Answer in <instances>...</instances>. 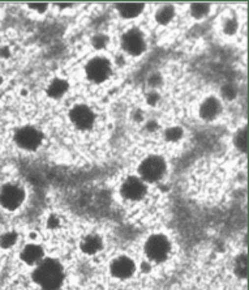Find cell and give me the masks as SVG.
<instances>
[{"label": "cell", "mask_w": 249, "mask_h": 290, "mask_svg": "<svg viewBox=\"0 0 249 290\" xmlns=\"http://www.w3.org/2000/svg\"><path fill=\"white\" fill-rule=\"evenodd\" d=\"M234 272L239 279H247V276H248V258H247L246 254L239 255L235 259Z\"/></svg>", "instance_id": "21"}, {"label": "cell", "mask_w": 249, "mask_h": 290, "mask_svg": "<svg viewBox=\"0 0 249 290\" xmlns=\"http://www.w3.org/2000/svg\"><path fill=\"white\" fill-rule=\"evenodd\" d=\"M0 85H1V79H0Z\"/></svg>", "instance_id": "29"}, {"label": "cell", "mask_w": 249, "mask_h": 290, "mask_svg": "<svg viewBox=\"0 0 249 290\" xmlns=\"http://www.w3.org/2000/svg\"><path fill=\"white\" fill-rule=\"evenodd\" d=\"M145 101H146V105L150 107H157L162 101V97H161V93L159 90H149L146 93V97H145Z\"/></svg>", "instance_id": "24"}, {"label": "cell", "mask_w": 249, "mask_h": 290, "mask_svg": "<svg viewBox=\"0 0 249 290\" xmlns=\"http://www.w3.org/2000/svg\"><path fill=\"white\" fill-rule=\"evenodd\" d=\"M110 272L113 277L119 280H127L132 277L136 272V263L128 256H119L112 260L110 265Z\"/></svg>", "instance_id": "11"}, {"label": "cell", "mask_w": 249, "mask_h": 290, "mask_svg": "<svg viewBox=\"0 0 249 290\" xmlns=\"http://www.w3.org/2000/svg\"><path fill=\"white\" fill-rule=\"evenodd\" d=\"M69 89H71L69 81L64 77L56 76L49 81V84L46 87V96L50 99L57 101V99L64 98L68 94Z\"/></svg>", "instance_id": "14"}, {"label": "cell", "mask_w": 249, "mask_h": 290, "mask_svg": "<svg viewBox=\"0 0 249 290\" xmlns=\"http://www.w3.org/2000/svg\"><path fill=\"white\" fill-rule=\"evenodd\" d=\"M224 113V102L218 94H209L201 99L197 107V116L202 123L217 122Z\"/></svg>", "instance_id": "7"}, {"label": "cell", "mask_w": 249, "mask_h": 290, "mask_svg": "<svg viewBox=\"0 0 249 290\" xmlns=\"http://www.w3.org/2000/svg\"><path fill=\"white\" fill-rule=\"evenodd\" d=\"M110 42H111V38L106 33H95L94 35L90 37V46L98 54L105 51L109 47Z\"/></svg>", "instance_id": "20"}, {"label": "cell", "mask_w": 249, "mask_h": 290, "mask_svg": "<svg viewBox=\"0 0 249 290\" xmlns=\"http://www.w3.org/2000/svg\"><path fill=\"white\" fill-rule=\"evenodd\" d=\"M59 225H60L59 217L57 216H50L49 220H47V228H50V229H56Z\"/></svg>", "instance_id": "28"}, {"label": "cell", "mask_w": 249, "mask_h": 290, "mask_svg": "<svg viewBox=\"0 0 249 290\" xmlns=\"http://www.w3.org/2000/svg\"><path fill=\"white\" fill-rule=\"evenodd\" d=\"M162 76L159 73L154 72L153 75L149 76L147 79V87H149V90H159V87L162 84Z\"/></svg>", "instance_id": "26"}, {"label": "cell", "mask_w": 249, "mask_h": 290, "mask_svg": "<svg viewBox=\"0 0 249 290\" xmlns=\"http://www.w3.org/2000/svg\"><path fill=\"white\" fill-rule=\"evenodd\" d=\"M145 255L150 261L154 263H162L168 258L171 252L170 239L163 234H154L147 238L143 246Z\"/></svg>", "instance_id": "6"}, {"label": "cell", "mask_w": 249, "mask_h": 290, "mask_svg": "<svg viewBox=\"0 0 249 290\" xmlns=\"http://www.w3.org/2000/svg\"><path fill=\"white\" fill-rule=\"evenodd\" d=\"M176 16H178V9L174 4L165 3L155 8L154 13H153V20H154L155 25L166 28L174 23Z\"/></svg>", "instance_id": "13"}, {"label": "cell", "mask_w": 249, "mask_h": 290, "mask_svg": "<svg viewBox=\"0 0 249 290\" xmlns=\"http://www.w3.org/2000/svg\"><path fill=\"white\" fill-rule=\"evenodd\" d=\"M28 7L30 8L31 11L37 12V13H46V12L49 11L50 4H47V3H31V4H28Z\"/></svg>", "instance_id": "27"}, {"label": "cell", "mask_w": 249, "mask_h": 290, "mask_svg": "<svg viewBox=\"0 0 249 290\" xmlns=\"http://www.w3.org/2000/svg\"><path fill=\"white\" fill-rule=\"evenodd\" d=\"M103 247L102 238L97 234H89L86 237L83 238V241L80 243V248L83 254L86 255H95L98 254Z\"/></svg>", "instance_id": "16"}, {"label": "cell", "mask_w": 249, "mask_h": 290, "mask_svg": "<svg viewBox=\"0 0 249 290\" xmlns=\"http://www.w3.org/2000/svg\"><path fill=\"white\" fill-rule=\"evenodd\" d=\"M121 53L129 58H140L147 50V35L138 27L127 28L119 37Z\"/></svg>", "instance_id": "3"}, {"label": "cell", "mask_w": 249, "mask_h": 290, "mask_svg": "<svg viewBox=\"0 0 249 290\" xmlns=\"http://www.w3.org/2000/svg\"><path fill=\"white\" fill-rule=\"evenodd\" d=\"M25 191L19 184H5L0 190V205L8 210L17 209L24 203Z\"/></svg>", "instance_id": "9"}, {"label": "cell", "mask_w": 249, "mask_h": 290, "mask_svg": "<svg viewBox=\"0 0 249 290\" xmlns=\"http://www.w3.org/2000/svg\"><path fill=\"white\" fill-rule=\"evenodd\" d=\"M15 143L24 150H37L43 143V132L35 126H23L15 132Z\"/></svg>", "instance_id": "8"}, {"label": "cell", "mask_w": 249, "mask_h": 290, "mask_svg": "<svg viewBox=\"0 0 249 290\" xmlns=\"http://www.w3.org/2000/svg\"><path fill=\"white\" fill-rule=\"evenodd\" d=\"M147 188L146 183L143 182L138 176H128L127 179L123 182L120 187V194L125 200H131V202H138L146 195Z\"/></svg>", "instance_id": "10"}, {"label": "cell", "mask_w": 249, "mask_h": 290, "mask_svg": "<svg viewBox=\"0 0 249 290\" xmlns=\"http://www.w3.org/2000/svg\"><path fill=\"white\" fill-rule=\"evenodd\" d=\"M113 61L107 55L95 54L83 64V76L90 84L102 85L113 75Z\"/></svg>", "instance_id": "2"}, {"label": "cell", "mask_w": 249, "mask_h": 290, "mask_svg": "<svg viewBox=\"0 0 249 290\" xmlns=\"http://www.w3.org/2000/svg\"><path fill=\"white\" fill-rule=\"evenodd\" d=\"M218 96L223 102H230V101H234L238 97V89H236V87L234 84L226 83V84H223L221 87Z\"/></svg>", "instance_id": "23"}, {"label": "cell", "mask_w": 249, "mask_h": 290, "mask_svg": "<svg viewBox=\"0 0 249 290\" xmlns=\"http://www.w3.org/2000/svg\"><path fill=\"white\" fill-rule=\"evenodd\" d=\"M167 164L165 158L158 154H151L141 161L138 166V178L145 183H155L166 175Z\"/></svg>", "instance_id": "5"}, {"label": "cell", "mask_w": 249, "mask_h": 290, "mask_svg": "<svg viewBox=\"0 0 249 290\" xmlns=\"http://www.w3.org/2000/svg\"><path fill=\"white\" fill-rule=\"evenodd\" d=\"M112 7L119 19L133 21L143 15L147 5L145 3H115Z\"/></svg>", "instance_id": "12"}, {"label": "cell", "mask_w": 249, "mask_h": 290, "mask_svg": "<svg viewBox=\"0 0 249 290\" xmlns=\"http://www.w3.org/2000/svg\"><path fill=\"white\" fill-rule=\"evenodd\" d=\"M219 29H221V33H222L224 37H227V38H232V37H235V35L239 33V30H240V21H239V17L234 15L224 16L222 19V21H221Z\"/></svg>", "instance_id": "17"}, {"label": "cell", "mask_w": 249, "mask_h": 290, "mask_svg": "<svg viewBox=\"0 0 249 290\" xmlns=\"http://www.w3.org/2000/svg\"><path fill=\"white\" fill-rule=\"evenodd\" d=\"M33 279L43 290H57L63 284L64 272L55 259H43L34 269Z\"/></svg>", "instance_id": "1"}, {"label": "cell", "mask_w": 249, "mask_h": 290, "mask_svg": "<svg viewBox=\"0 0 249 290\" xmlns=\"http://www.w3.org/2000/svg\"><path fill=\"white\" fill-rule=\"evenodd\" d=\"M68 120L80 132H87L94 128L97 123V114L94 109L87 103H75L68 110Z\"/></svg>", "instance_id": "4"}, {"label": "cell", "mask_w": 249, "mask_h": 290, "mask_svg": "<svg viewBox=\"0 0 249 290\" xmlns=\"http://www.w3.org/2000/svg\"><path fill=\"white\" fill-rule=\"evenodd\" d=\"M213 11V4L210 3H191L188 5L189 17L196 21H201L208 17Z\"/></svg>", "instance_id": "18"}, {"label": "cell", "mask_w": 249, "mask_h": 290, "mask_svg": "<svg viewBox=\"0 0 249 290\" xmlns=\"http://www.w3.org/2000/svg\"><path fill=\"white\" fill-rule=\"evenodd\" d=\"M17 241V234L15 232H8L0 237V246L3 248H9Z\"/></svg>", "instance_id": "25"}, {"label": "cell", "mask_w": 249, "mask_h": 290, "mask_svg": "<svg viewBox=\"0 0 249 290\" xmlns=\"http://www.w3.org/2000/svg\"><path fill=\"white\" fill-rule=\"evenodd\" d=\"M234 145L240 152H247V149H248V130H247V126L239 128L238 132L235 134Z\"/></svg>", "instance_id": "22"}, {"label": "cell", "mask_w": 249, "mask_h": 290, "mask_svg": "<svg viewBox=\"0 0 249 290\" xmlns=\"http://www.w3.org/2000/svg\"><path fill=\"white\" fill-rule=\"evenodd\" d=\"M43 256H45L43 248L39 244L34 243L25 246L23 252H21V259H23L24 263L29 264V265L39 264L43 260Z\"/></svg>", "instance_id": "15"}, {"label": "cell", "mask_w": 249, "mask_h": 290, "mask_svg": "<svg viewBox=\"0 0 249 290\" xmlns=\"http://www.w3.org/2000/svg\"><path fill=\"white\" fill-rule=\"evenodd\" d=\"M185 131L183 127L178 126V124H174V126L167 127L166 130L163 131V139L166 140L167 143H171V144H176L184 138Z\"/></svg>", "instance_id": "19"}]
</instances>
